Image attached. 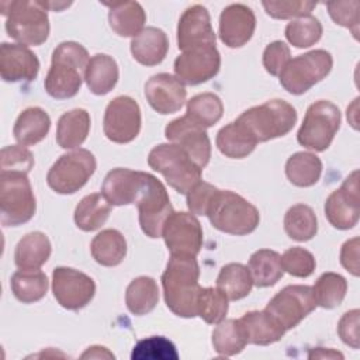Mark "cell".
<instances>
[{
	"instance_id": "1",
	"label": "cell",
	"mask_w": 360,
	"mask_h": 360,
	"mask_svg": "<svg viewBox=\"0 0 360 360\" xmlns=\"http://www.w3.org/2000/svg\"><path fill=\"white\" fill-rule=\"evenodd\" d=\"M200 267L194 256H173L162 274V287L167 308L177 316H197Z\"/></svg>"
},
{
	"instance_id": "2",
	"label": "cell",
	"mask_w": 360,
	"mask_h": 360,
	"mask_svg": "<svg viewBox=\"0 0 360 360\" xmlns=\"http://www.w3.org/2000/svg\"><path fill=\"white\" fill-rule=\"evenodd\" d=\"M89 63L87 49L75 41L59 44L53 53L51 68L44 82L46 93L58 100L75 97L83 82Z\"/></svg>"
},
{
	"instance_id": "3",
	"label": "cell",
	"mask_w": 360,
	"mask_h": 360,
	"mask_svg": "<svg viewBox=\"0 0 360 360\" xmlns=\"http://www.w3.org/2000/svg\"><path fill=\"white\" fill-rule=\"evenodd\" d=\"M214 228L229 235H249L260 221L259 210L231 190H217L205 214Z\"/></svg>"
},
{
	"instance_id": "4",
	"label": "cell",
	"mask_w": 360,
	"mask_h": 360,
	"mask_svg": "<svg viewBox=\"0 0 360 360\" xmlns=\"http://www.w3.org/2000/svg\"><path fill=\"white\" fill-rule=\"evenodd\" d=\"M1 14L6 15L8 37L21 45L38 46L48 39L49 20L41 1L13 0L0 3Z\"/></svg>"
},
{
	"instance_id": "5",
	"label": "cell",
	"mask_w": 360,
	"mask_h": 360,
	"mask_svg": "<svg viewBox=\"0 0 360 360\" xmlns=\"http://www.w3.org/2000/svg\"><path fill=\"white\" fill-rule=\"evenodd\" d=\"M235 121L259 143L287 135L297 122V111L287 101L276 98L243 111Z\"/></svg>"
},
{
	"instance_id": "6",
	"label": "cell",
	"mask_w": 360,
	"mask_h": 360,
	"mask_svg": "<svg viewBox=\"0 0 360 360\" xmlns=\"http://www.w3.org/2000/svg\"><path fill=\"white\" fill-rule=\"evenodd\" d=\"M148 165L180 194H187L201 181L202 169L183 148L174 143L156 145L148 155Z\"/></svg>"
},
{
	"instance_id": "7",
	"label": "cell",
	"mask_w": 360,
	"mask_h": 360,
	"mask_svg": "<svg viewBox=\"0 0 360 360\" xmlns=\"http://www.w3.org/2000/svg\"><path fill=\"white\" fill-rule=\"evenodd\" d=\"M37 210L27 173L0 172V221L4 226L28 222Z\"/></svg>"
},
{
	"instance_id": "8",
	"label": "cell",
	"mask_w": 360,
	"mask_h": 360,
	"mask_svg": "<svg viewBox=\"0 0 360 360\" xmlns=\"http://www.w3.org/2000/svg\"><path fill=\"white\" fill-rule=\"evenodd\" d=\"M340 127V110L328 100L312 103L298 129L297 141L301 146L323 152L326 150Z\"/></svg>"
},
{
	"instance_id": "9",
	"label": "cell",
	"mask_w": 360,
	"mask_h": 360,
	"mask_svg": "<svg viewBox=\"0 0 360 360\" xmlns=\"http://www.w3.org/2000/svg\"><path fill=\"white\" fill-rule=\"evenodd\" d=\"M332 55L325 49H314L291 59L280 73V84L291 94L300 96L323 80L332 70Z\"/></svg>"
},
{
	"instance_id": "10",
	"label": "cell",
	"mask_w": 360,
	"mask_h": 360,
	"mask_svg": "<svg viewBox=\"0 0 360 360\" xmlns=\"http://www.w3.org/2000/svg\"><path fill=\"white\" fill-rule=\"evenodd\" d=\"M94 155L83 148L62 155L46 174L48 186L58 194L79 191L96 172Z\"/></svg>"
},
{
	"instance_id": "11",
	"label": "cell",
	"mask_w": 360,
	"mask_h": 360,
	"mask_svg": "<svg viewBox=\"0 0 360 360\" xmlns=\"http://www.w3.org/2000/svg\"><path fill=\"white\" fill-rule=\"evenodd\" d=\"M136 207L139 212V225L143 233L149 238H160L165 222L173 212V207L166 187L150 173H148Z\"/></svg>"
},
{
	"instance_id": "12",
	"label": "cell",
	"mask_w": 360,
	"mask_h": 360,
	"mask_svg": "<svg viewBox=\"0 0 360 360\" xmlns=\"http://www.w3.org/2000/svg\"><path fill=\"white\" fill-rule=\"evenodd\" d=\"M316 307L312 287L287 285L267 302L264 311L270 314L287 332L295 328Z\"/></svg>"
},
{
	"instance_id": "13",
	"label": "cell",
	"mask_w": 360,
	"mask_h": 360,
	"mask_svg": "<svg viewBox=\"0 0 360 360\" xmlns=\"http://www.w3.org/2000/svg\"><path fill=\"white\" fill-rule=\"evenodd\" d=\"M141 108L132 97L118 96L108 103L104 112L103 129L111 142H132L141 131Z\"/></svg>"
},
{
	"instance_id": "14",
	"label": "cell",
	"mask_w": 360,
	"mask_h": 360,
	"mask_svg": "<svg viewBox=\"0 0 360 360\" xmlns=\"http://www.w3.org/2000/svg\"><path fill=\"white\" fill-rule=\"evenodd\" d=\"M162 236L173 256H197L202 246V228L194 214L172 212Z\"/></svg>"
},
{
	"instance_id": "15",
	"label": "cell",
	"mask_w": 360,
	"mask_h": 360,
	"mask_svg": "<svg viewBox=\"0 0 360 360\" xmlns=\"http://www.w3.org/2000/svg\"><path fill=\"white\" fill-rule=\"evenodd\" d=\"M52 292L58 304L66 309L84 308L96 294L93 278L72 267H56L52 271Z\"/></svg>"
},
{
	"instance_id": "16",
	"label": "cell",
	"mask_w": 360,
	"mask_h": 360,
	"mask_svg": "<svg viewBox=\"0 0 360 360\" xmlns=\"http://www.w3.org/2000/svg\"><path fill=\"white\" fill-rule=\"evenodd\" d=\"M221 68V55L215 45H205L181 52L174 60V75L188 86L208 82Z\"/></svg>"
},
{
	"instance_id": "17",
	"label": "cell",
	"mask_w": 360,
	"mask_h": 360,
	"mask_svg": "<svg viewBox=\"0 0 360 360\" xmlns=\"http://www.w3.org/2000/svg\"><path fill=\"white\" fill-rule=\"evenodd\" d=\"M359 170L352 172L340 188L332 191L325 202V215L329 224L338 229H350L359 222Z\"/></svg>"
},
{
	"instance_id": "18",
	"label": "cell",
	"mask_w": 360,
	"mask_h": 360,
	"mask_svg": "<svg viewBox=\"0 0 360 360\" xmlns=\"http://www.w3.org/2000/svg\"><path fill=\"white\" fill-rule=\"evenodd\" d=\"M165 136L170 143L183 148L201 169L208 165L211 158V142L207 131L187 115L170 121L165 128Z\"/></svg>"
},
{
	"instance_id": "19",
	"label": "cell",
	"mask_w": 360,
	"mask_h": 360,
	"mask_svg": "<svg viewBox=\"0 0 360 360\" xmlns=\"http://www.w3.org/2000/svg\"><path fill=\"white\" fill-rule=\"evenodd\" d=\"M215 34L211 25L208 10L201 4H194L181 14L177 25V46L188 51L198 46L215 45Z\"/></svg>"
},
{
	"instance_id": "20",
	"label": "cell",
	"mask_w": 360,
	"mask_h": 360,
	"mask_svg": "<svg viewBox=\"0 0 360 360\" xmlns=\"http://www.w3.org/2000/svg\"><path fill=\"white\" fill-rule=\"evenodd\" d=\"M145 97L159 114H173L183 107L187 90L176 76L158 73L145 83Z\"/></svg>"
},
{
	"instance_id": "21",
	"label": "cell",
	"mask_w": 360,
	"mask_h": 360,
	"mask_svg": "<svg viewBox=\"0 0 360 360\" xmlns=\"http://www.w3.org/2000/svg\"><path fill=\"white\" fill-rule=\"evenodd\" d=\"M148 173L117 167L107 173L101 194L111 205L135 204L145 187Z\"/></svg>"
},
{
	"instance_id": "22",
	"label": "cell",
	"mask_w": 360,
	"mask_h": 360,
	"mask_svg": "<svg viewBox=\"0 0 360 360\" xmlns=\"http://www.w3.org/2000/svg\"><path fill=\"white\" fill-rule=\"evenodd\" d=\"M256 28V17L250 7L236 3L225 7L219 15V39L229 48L248 44Z\"/></svg>"
},
{
	"instance_id": "23",
	"label": "cell",
	"mask_w": 360,
	"mask_h": 360,
	"mask_svg": "<svg viewBox=\"0 0 360 360\" xmlns=\"http://www.w3.org/2000/svg\"><path fill=\"white\" fill-rule=\"evenodd\" d=\"M39 72L37 55L21 44L3 42L0 46V73L8 83L35 80Z\"/></svg>"
},
{
	"instance_id": "24",
	"label": "cell",
	"mask_w": 360,
	"mask_h": 360,
	"mask_svg": "<svg viewBox=\"0 0 360 360\" xmlns=\"http://www.w3.org/2000/svg\"><path fill=\"white\" fill-rule=\"evenodd\" d=\"M240 330L245 336L246 343L267 346L278 342L285 329L264 309L263 311H249L238 319Z\"/></svg>"
},
{
	"instance_id": "25",
	"label": "cell",
	"mask_w": 360,
	"mask_h": 360,
	"mask_svg": "<svg viewBox=\"0 0 360 360\" xmlns=\"http://www.w3.org/2000/svg\"><path fill=\"white\" fill-rule=\"evenodd\" d=\"M169 51V39L165 31L156 27L143 28L131 41V53L136 62L155 66L163 62Z\"/></svg>"
},
{
	"instance_id": "26",
	"label": "cell",
	"mask_w": 360,
	"mask_h": 360,
	"mask_svg": "<svg viewBox=\"0 0 360 360\" xmlns=\"http://www.w3.org/2000/svg\"><path fill=\"white\" fill-rule=\"evenodd\" d=\"M52 252L48 236L39 231L22 236L14 250V262L20 270H38Z\"/></svg>"
},
{
	"instance_id": "27",
	"label": "cell",
	"mask_w": 360,
	"mask_h": 360,
	"mask_svg": "<svg viewBox=\"0 0 360 360\" xmlns=\"http://www.w3.org/2000/svg\"><path fill=\"white\" fill-rule=\"evenodd\" d=\"M110 7L108 21L120 37H136L146 22V14L138 1L104 3Z\"/></svg>"
},
{
	"instance_id": "28",
	"label": "cell",
	"mask_w": 360,
	"mask_h": 360,
	"mask_svg": "<svg viewBox=\"0 0 360 360\" xmlns=\"http://www.w3.org/2000/svg\"><path fill=\"white\" fill-rule=\"evenodd\" d=\"M118 65L115 59L105 53H96L89 59L84 80L89 90L96 96L110 93L118 82Z\"/></svg>"
},
{
	"instance_id": "29",
	"label": "cell",
	"mask_w": 360,
	"mask_h": 360,
	"mask_svg": "<svg viewBox=\"0 0 360 360\" xmlns=\"http://www.w3.org/2000/svg\"><path fill=\"white\" fill-rule=\"evenodd\" d=\"M51 118L41 107L25 108L15 120L13 135L22 146H31L41 142L49 132Z\"/></svg>"
},
{
	"instance_id": "30",
	"label": "cell",
	"mask_w": 360,
	"mask_h": 360,
	"mask_svg": "<svg viewBox=\"0 0 360 360\" xmlns=\"http://www.w3.org/2000/svg\"><path fill=\"white\" fill-rule=\"evenodd\" d=\"M90 114L83 108H75L60 115L56 127V142L63 149L79 148L90 131Z\"/></svg>"
},
{
	"instance_id": "31",
	"label": "cell",
	"mask_w": 360,
	"mask_h": 360,
	"mask_svg": "<svg viewBox=\"0 0 360 360\" xmlns=\"http://www.w3.org/2000/svg\"><path fill=\"white\" fill-rule=\"evenodd\" d=\"M93 259L105 267L118 266L127 255V240L117 229H104L98 232L90 245Z\"/></svg>"
},
{
	"instance_id": "32",
	"label": "cell",
	"mask_w": 360,
	"mask_h": 360,
	"mask_svg": "<svg viewBox=\"0 0 360 360\" xmlns=\"http://www.w3.org/2000/svg\"><path fill=\"white\" fill-rule=\"evenodd\" d=\"M215 142L219 152L231 159L246 158L257 145L256 139L236 121L222 127L217 134Z\"/></svg>"
},
{
	"instance_id": "33",
	"label": "cell",
	"mask_w": 360,
	"mask_h": 360,
	"mask_svg": "<svg viewBox=\"0 0 360 360\" xmlns=\"http://www.w3.org/2000/svg\"><path fill=\"white\" fill-rule=\"evenodd\" d=\"M111 212V204L101 193H91L80 200L75 210V224L84 232L98 229L105 224Z\"/></svg>"
},
{
	"instance_id": "34",
	"label": "cell",
	"mask_w": 360,
	"mask_h": 360,
	"mask_svg": "<svg viewBox=\"0 0 360 360\" xmlns=\"http://www.w3.org/2000/svg\"><path fill=\"white\" fill-rule=\"evenodd\" d=\"M248 269L253 284L260 288L274 285L284 274L280 255L270 249L256 250L249 259Z\"/></svg>"
},
{
	"instance_id": "35",
	"label": "cell",
	"mask_w": 360,
	"mask_h": 360,
	"mask_svg": "<svg viewBox=\"0 0 360 360\" xmlns=\"http://www.w3.org/2000/svg\"><path fill=\"white\" fill-rule=\"evenodd\" d=\"M159 301V287L152 277L134 278L125 291V304L134 315H146L155 309Z\"/></svg>"
},
{
	"instance_id": "36",
	"label": "cell",
	"mask_w": 360,
	"mask_h": 360,
	"mask_svg": "<svg viewBox=\"0 0 360 360\" xmlns=\"http://www.w3.org/2000/svg\"><path fill=\"white\" fill-rule=\"evenodd\" d=\"M322 173L321 159L309 152H297L285 163L287 179L297 187L314 186Z\"/></svg>"
},
{
	"instance_id": "37",
	"label": "cell",
	"mask_w": 360,
	"mask_h": 360,
	"mask_svg": "<svg viewBox=\"0 0 360 360\" xmlns=\"http://www.w3.org/2000/svg\"><path fill=\"white\" fill-rule=\"evenodd\" d=\"M11 291L14 297L24 302L32 304L42 300L48 291V277L38 270H18L11 276Z\"/></svg>"
},
{
	"instance_id": "38",
	"label": "cell",
	"mask_w": 360,
	"mask_h": 360,
	"mask_svg": "<svg viewBox=\"0 0 360 360\" xmlns=\"http://www.w3.org/2000/svg\"><path fill=\"white\" fill-rule=\"evenodd\" d=\"M252 287L253 280L249 269L242 263L225 264L217 277V288H219L231 301L245 298L249 295Z\"/></svg>"
},
{
	"instance_id": "39",
	"label": "cell",
	"mask_w": 360,
	"mask_h": 360,
	"mask_svg": "<svg viewBox=\"0 0 360 360\" xmlns=\"http://www.w3.org/2000/svg\"><path fill=\"white\" fill-rule=\"evenodd\" d=\"M285 233L298 242L312 239L318 232V221L314 210L305 204H295L284 215Z\"/></svg>"
},
{
	"instance_id": "40",
	"label": "cell",
	"mask_w": 360,
	"mask_h": 360,
	"mask_svg": "<svg viewBox=\"0 0 360 360\" xmlns=\"http://www.w3.org/2000/svg\"><path fill=\"white\" fill-rule=\"evenodd\" d=\"M224 112L221 98L214 93H201L187 101V117L202 128L217 124Z\"/></svg>"
},
{
	"instance_id": "41",
	"label": "cell",
	"mask_w": 360,
	"mask_h": 360,
	"mask_svg": "<svg viewBox=\"0 0 360 360\" xmlns=\"http://www.w3.org/2000/svg\"><path fill=\"white\" fill-rule=\"evenodd\" d=\"M316 305L332 309L342 304L347 291V281L338 273H323L312 287Z\"/></svg>"
},
{
	"instance_id": "42",
	"label": "cell",
	"mask_w": 360,
	"mask_h": 360,
	"mask_svg": "<svg viewBox=\"0 0 360 360\" xmlns=\"http://www.w3.org/2000/svg\"><path fill=\"white\" fill-rule=\"evenodd\" d=\"M212 345L221 356H235L248 345L238 319H224L212 330Z\"/></svg>"
},
{
	"instance_id": "43",
	"label": "cell",
	"mask_w": 360,
	"mask_h": 360,
	"mask_svg": "<svg viewBox=\"0 0 360 360\" xmlns=\"http://www.w3.org/2000/svg\"><path fill=\"white\" fill-rule=\"evenodd\" d=\"M228 314V298L219 290L214 287H205L200 290L197 297V316L210 325L219 323Z\"/></svg>"
},
{
	"instance_id": "44",
	"label": "cell",
	"mask_w": 360,
	"mask_h": 360,
	"mask_svg": "<svg viewBox=\"0 0 360 360\" xmlns=\"http://www.w3.org/2000/svg\"><path fill=\"white\" fill-rule=\"evenodd\" d=\"M322 24L312 15L292 20L285 27V38L295 48H308L322 37Z\"/></svg>"
},
{
	"instance_id": "45",
	"label": "cell",
	"mask_w": 360,
	"mask_h": 360,
	"mask_svg": "<svg viewBox=\"0 0 360 360\" xmlns=\"http://www.w3.org/2000/svg\"><path fill=\"white\" fill-rule=\"evenodd\" d=\"M132 360H176V346L165 336H150L139 340L131 353Z\"/></svg>"
},
{
	"instance_id": "46",
	"label": "cell",
	"mask_w": 360,
	"mask_h": 360,
	"mask_svg": "<svg viewBox=\"0 0 360 360\" xmlns=\"http://www.w3.org/2000/svg\"><path fill=\"white\" fill-rule=\"evenodd\" d=\"M280 259L283 270L294 277H309L316 267L314 255L309 250L300 246L287 249L283 253V256H280Z\"/></svg>"
},
{
	"instance_id": "47",
	"label": "cell",
	"mask_w": 360,
	"mask_h": 360,
	"mask_svg": "<svg viewBox=\"0 0 360 360\" xmlns=\"http://www.w3.org/2000/svg\"><path fill=\"white\" fill-rule=\"evenodd\" d=\"M328 13L330 18L345 27L349 28L356 39H359V21H360V1L349 0V1H328L326 3Z\"/></svg>"
},
{
	"instance_id": "48",
	"label": "cell",
	"mask_w": 360,
	"mask_h": 360,
	"mask_svg": "<svg viewBox=\"0 0 360 360\" xmlns=\"http://www.w3.org/2000/svg\"><path fill=\"white\" fill-rule=\"evenodd\" d=\"M266 13L277 20H287V18H301L311 15L312 10L316 7L315 1H262Z\"/></svg>"
},
{
	"instance_id": "49",
	"label": "cell",
	"mask_w": 360,
	"mask_h": 360,
	"mask_svg": "<svg viewBox=\"0 0 360 360\" xmlns=\"http://www.w3.org/2000/svg\"><path fill=\"white\" fill-rule=\"evenodd\" d=\"M34 166L32 153L22 145L4 146L0 152L1 172H21L28 173Z\"/></svg>"
},
{
	"instance_id": "50",
	"label": "cell",
	"mask_w": 360,
	"mask_h": 360,
	"mask_svg": "<svg viewBox=\"0 0 360 360\" xmlns=\"http://www.w3.org/2000/svg\"><path fill=\"white\" fill-rule=\"evenodd\" d=\"M288 45L283 41L269 44L263 52V66L271 76H280L287 63L291 60Z\"/></svg>"
},
{
	"instance_id": "51",
	"label": "cell",
	"mask_w": 360,
	"mask_h": 360,
	"mask_svg": "<svg viewBox=\"0 0 360 360\" xmlns=\"http://www.w3.org/2000/svg\"><path fill=\"white\" fill-rule=\"evenodd\" d=\"M218 188L207 181L197 183L186 195H187V207L194 215H205L207 208Z\"/></svg>"
},
{
	"instance_id": "52",
	"label": "cell",
	"mask_w": 360,
	"mask_h": 360,
	"mask_svg": "<svg viewBox=\"0 0 360 360\" xmlns=\"http://www.w3.org/2000/svg\"><path fill=\"white\" fill-rule=\"evenodd\" d=\"M359 309L347 311L338 323V333L342 342L353 349H359Z\"/></svg>"
},
{
	"instance_id": "53",
	"label": "cell",
	"mask_w": 360,
	"mask_h": 360,
	"mask_svg": "<svg viewBox=\"0 0 360 360\" xmlns=\"http://www.w3.org/2000/svg\"><path fill=\"white\" fill-rule=\"evenodd\" d=\"M359 243L360 239L352 238L349 240H346L342 246L340 250V263L342 266L350 271L354 277H357L360 274V267H359Z\"/></svg>"
},
{
	"instance_id": "54",
	"label": "cell",
	"mask_w": 360,
	"mask_h": 360,
	"mask_svg": "<svg viewBox=\"0 0 360 360\" xmlns=\"http://www.w3.org/2000/svg\"><path fill=\"white\" fill-rule=\"evenodd\" d=\"M82 359H114V354L103 346H91L83 354Z\"/></svg>"
},
{
	"instance_id": "55",
	"label": "cell",
	"mask_w": 360,
	"mask_h": 360,
	"mask_svg": "<svg viewBox=\"0 0 360 360\" xmlns=\"http://www.w3.org/2000/svg\"><path fill=\"white\" fill-rule=\"evenodd\" d=\"M42 6L48 10H55V11H60L66 7H69L72 3H66V1H41Z\"/></svg>"
}]
</instances>
